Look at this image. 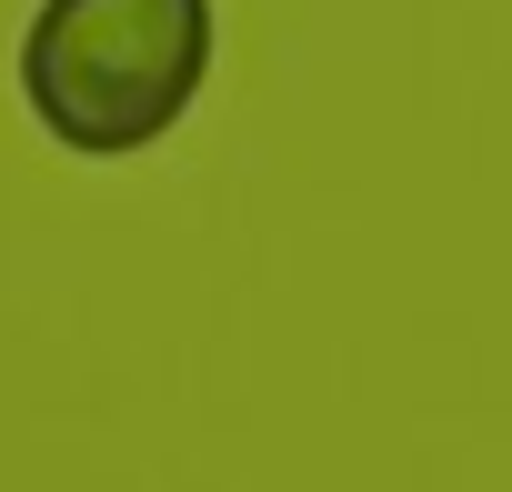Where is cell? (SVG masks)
<instances>
[{"label":"cell","mask_w":512,"mask_h":492,"mask_svg":"<svg viewBox=\"0 0 512 492\" xmlns=\"http://www.w3.org/2000/svg\"><path fill=\"white\" fill-rule=\"evenodd\" d=\"M211 81V0H41L21 31L31 121L81 161H131Z\"/></svg>","instance_id":"1"}]
</instances>
